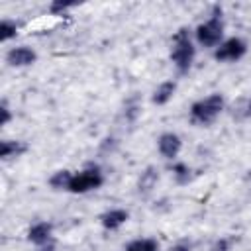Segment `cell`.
I'll return each mask as SVG.
<instances>
[{"label": "cell", "instance_id": "1", "mask_svg": "<svg viewBox=\"0 0 251 251\" xmlns=\"http://www.w3.org/2000/svg\"><path fill=\"white\" fill-rule=\"evenodd\" d=\"M188 31H190L188 27H180L175 33L173 45H171V61H173L175 69L178 71V75H186L192 69L194 57H196V47H194Z\"/></svg>", "mask_w": 251, "mask_h": 251}, {"label": "cell", "instance_id": "2", "mask_svg": "<svg viewBox=\"0 0 251 251\" xmlns=\"http://www.w3.org/2000/svg\"><path fill=\"white\" fill-rule=\"evenodd\" d=\"M224 29H226V25H224V18H222V8L214 6L212 16L194 29V37H196L198 45L216 49L224 41Z\"/></svg>", "mask_w": 251, "mask_h": 251}, {"label": "cell", "instance_id": "3", "mask_svg": "<svg viewBox=\"0 0 251 251\" xmlns=\"http://www.w3.org/2000/svg\"><path fill=\"white\" fill-rule=\"evenodd\" d=\"M224 106H226V100L220 92L208 94L206 98H200L190 106V122L196 126H210L222 114Z\"/></svg>", "mask_w": 251, "mask_h": 251}, {"label": "cell", "instance_id": "4", "mask_svg": "<svg viewBox=\"0 0 251 251\" xmlns=\"http://www.w3.org/2000/svg\"><path fill=\"white\" fill-rule=\"evenodd\" d=\"M104 184V175L98 165H86L82 171L73 173V180L69 186V192L73 194H84L90 190H98Z\"/></svg>", "mask_w": 251, "mask_h": 251}, {"label": "cell", "instance_id": "5", "mask_svg": "<svg viewBox=\"0 0 251 251\" xmlns=\"http://www.w3.org/2000/svg\"><path fill=\"white\" fill-rule=\"evenodd\" d=\"M247 53V43L241 37H229L224 39L216 49H214V59L220 63H235L243 59Z\"/></svg>", "mask_w": 251, "mask_h": 251}, {"label": "cell", "instance_id": "6", "mask_svg": "<svg viewBox=\"0 0 251 251\" xmlns=\"http://www.w3.org/2000/svg\"><path fill=\"white\" fill-rule=\"evenodd\" d=\"M180 147H182V141H180V137H178L176 133H173V131H165V133H161L159 139H157V149H159L161 157H165V159H169V161L176 159V155L180 153Z\"/></svg>", "mask_w": 251, "mask_h": 251}, {"label": "cell", "instance_id": "7", "mask_svg": "<svg viewBox=\"0 0 251 251\" xmlns=\"http://www.w3.org/2000/svg\"><path fill=\"white\" fill-rule=\"evenodd\" d=\"M53 239V224L49 222H35L27 229V241L37 247H49Z\"/></svg>", "mask_w": 251, "mask_h": 251}, {"label": "cell", "instance_id": "8", "mask_svg": "<svg viewBox=\"0 0 251 251\" xmlns=\"http://www.w3.org/2000/svg\"><path fill=\"white\" fill-rule=\"evenodd\" d=\"M35 59H37V53L27 45L12 47L6 53V63L12 65V67H29V65L35 63Z\"/></svg>", "mask_w": 251, "mask_h": 251}, {"label": "cell", "instance_id": "9", "mask_svg": "<svg viewBox=\"0 0 251 251\" xmlns=\"http://www.w3.org/2000/svg\"><path fill=\"white\" fill-rule=\"evenodd\" d=\"M127 220H129V212L124 210V208H112V210H108V212H104V214L100 216V224H102V227L108 229V231L120 229Z\"/></svg>", "mask_w": 251, "mask_h": 251}, {"label": "cell", "instance_id": "10", "mask_svg": "<svg viewBox=\"0 0 251 251\" xmlns=\"http://www.w3.org/2000/svg\"><path fill=\"white\" fill-rule=\"evenodd\" d=\"M175 92H176V82L175 80H165L155 88V92L151 96V102L157 104V106H165L175 96Z\"/></svg>", "mask_w": 251, "mask_h": 251}, {"label": "cell", "instance_id": "11", "mask_svg": "<svg viewBox=\"0 0 251 251\" xmlns=\"http://www.w3.org/2000/svg\"><path fill=\"white\" fill-rule=\"evenodd\" d=\"M27 151V145L24 141H12V139H4L0 141V157L2 159H12V157H20Z\"/></svg>", "mask_w": 251, "mask_h": 251}, {"label": "cell", "instance_id": "12", "mask_svg": "<svg viewBox=\"0 0 251 251\" xmlns=\"http://www.w3.org/2000/svg\"><path fill=\"white\" fill-rule=\"evenodd\" d=\"M157 180H159V171H157L155 167H147V169L141 173L139 180H137V188H139V192H141V194L151 192V190L155 188Z\"/></svg>", "mask_w": 251, "mask_h": 251}, {"label": "cell", "instance_id": "13", "mask_svg": "<svg viewBox=\"0 0 251 251\" xmlns=\"http://www.w3.org/2000/svg\"><path fill=\"white\" fill-rule=\"evenodd\" d=\"M71 180H73V173L63 169V171H57V173H53L49 176V186L53 190H69Z\"/></svg>", "mask_w": 251, "mask_h": 251}, {"label": "cell", "instance_id": "14", "mask_svg": "<svg viewBox=\"0 0 251 251\" xmlns=\"http://www.w3.org/2000/svg\"><path fill=\"white\" fill-rule=\"evenodd\" d=\"M124 251H159V241L153 237H141V239H133L131 243L126 245Z\"/></svg>", "mask_w": 251, "mask_h": 251}, {"label": "cell", "instance_id": "15", "mask_svg": "<svg viewBox=\"0 0 251 251\" xmlns=\"http://www.w3.org/2000/svg\"><path fill=\"white\" fill-rule=\"evenodd\" d=\"M18 24L14 20H2L0 22V41H8L18 35Z\"/></svg>", "mask_w": 251, "mask_h": 251}, {"label": "cell", "instance_id": "16", "mask_svg": "<svg viewBox=\"0 0 251 251\" xmlns=\"http://www.w3.org/2000/svg\"><path fill=\"white\" fill-rule=\"evenodd\" d=\"M190 173H192L190 167L184 165V163H176V165L173 167V176H175V180H176L178 184H188L190 178H192Z\"/></svg>", "mask_w": 251, "mask_h": 251}, {"label": "cell", "instance_id": "17", "mask_svg": "<svg viewBox=\"0 0 251 251\" xmlns=\"http://www.w3.org/2000/svg\"><path fill=\"white\" fill-rule=\"evenodd\" d=\"M73 6H76V2H71V0H65V2L63 0H55V2L49 4V12L55 14V16H61L63 12H67Z\"/></svg>", "mask_w": 251, "mask_h": 251}, {"label": "cell", "instance_id": "18", "mask_svg": "<svg viewBox=\"0 0 251 251\" xmlns=\"http://www.w3.org/2000/svg\"><path fill=\"white\" fill-rule=\"evenodd\" d=\"M210 251H231V239L229 237H220L212 247Z\"/></svg>", "mask_w": 251, "mask_h": 251}, {"label": "cell", "instance_id": "19", "mask_svg": "<svg viewBox=\"0 0 251 251\" xmlns=\"http://www.w3.org/2000/svg\"><path fill=\"white\" fill-rule=\"evenodd\" d=\"M10 120H12V112H10V108H8V102L4 100V102L0 104V126H6Z\"/></svg>", "mask_w": 251, "mask_h": 251}, {"label": "cell", "instance_id": "20", "mask_svg": "<svg viewBox=\"0 0 251 251\" xmlns=\"http://www.w3.org/2000/svg\"><path fill=\"white\" fill-rule=\"evenodd\" d=\"M169 251H192V243L182 239V241H176L175 245H171Z\"/></svg>", "mask_w": 251, "mask_h": 251}, {"label": "cell", "instance_id": "21", "mask_svg": "<svg viewBox=\"0 0 251 251\" xmlns=\"http://www.w3.org/2000/svg\"><path fill=\"white\" fill-rule=\"evenodd\" d=\"M247 114H249V116H251V102H249V104H247Z\"/></svg>", "mask_w": 251, "mask_h": 251}, {"label": "cell", "instance_id": "22", "mask_svg": "<svg viewBox=\"0 0 251 251\" xmlns=\"http://www.w3.org/2000/svg\"><path fill=\"white\" fill-rule=\"evenodd\" d=\"M41 251H53V247H51V245H49V247H43V249H41Z\"/></svg>", "mask_w": 251, "mask_h": 251}]
</instances>
